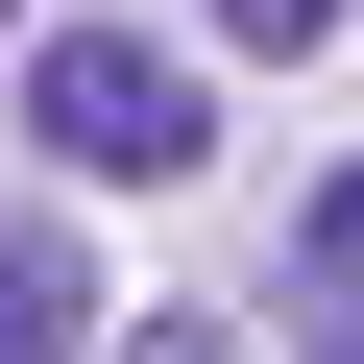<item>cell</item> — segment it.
<instances>
[{
  "label": "cell",
  "mask_w": 364,
  "mask_h": 364,
  "mask_svg": "<svg viewBox=\"0 0 364 364\" xmlns=\"http://www.w3.org/2000/svg\"><path fill=\"white\" fill-rule=\"evenodd\" d=\"M25 146H49V170H97V195H170V170L219 146V97L170 73L146 25H73V49H25Z\"/></svg>",
  "instance_id": "1"
},
{
  "label": "cell",
  "mask_w": 364,
  "mask_h": 364,
  "mask_svg": "<svg viewBox=\"0 0 364 364\" xmlns=\"http://www.w3.org/2000/svg\"><path fill=\"white\" fill-rule=\"evenodd\" d=\"M73 316H97L73 219H0V364H73Z\"/></svg>",
  "instance_id": "2"
},
{
  "label": "cell",
  "mask_w": 364,
  "mask_h": 364,
  "mask_svg": "<svg viewBox=\"0 0 364 364\" xmlns=\"http://www.w3.org/2000/svg\"><path fill=\"white\" fill-rule=\"evenodd\" d=\"M291 291H340V316H364V170H340L316 219H291Z\"/></svg>",
  "instance_id": "3"
},
{
  "label": "cell",
  "mask_w": 364,
  "mask_h": 364,
  "mask_svg": "<svg viewBox=\"0 0 364 364\" xmlns=\"http://www.w3.org/2000/svg\"><path fill=\"white\" fill-rule=\"evenodd\" d=\"M219 25H243V49H316V25H340V0H219Z\"/></svg>",
  "instance_id": "4"
},
{
  "label": "cell",
  "mask_w": 364,
  "mask_h": 364,
  "mask_svg": "<svg viewBox=\"0 0 364 364\" xmlns=\"http://www.w3.org/2000/svg\"><path fill=\"white\" fill-rule=\"evenodd\" d=\"M122 364H219V340H195V316H170V340H122Z\"/></svg>",
  "instance_id": "5"
},
{
  "label": "cell",
  "mask_w": 364,
  "mask_h": 364,
  "mask_svg": "<svg viewBox=\"0 0 364 364\" xmlns=\"http://www.w3.org/2000/svg\"><path fill=\"white\" fill-rule=\"evenodd\" d=\"M0 25H25V0H0Z\"/></svg>",
  "instance_id": "6"
}]
</instances>
